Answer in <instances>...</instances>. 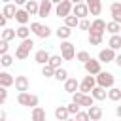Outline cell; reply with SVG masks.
I'll use <instances>...</instances> for the list:
<instances>
[{"label":"cell","mask_w":121,"mask_h":121,"mask_svg":"<svg viewBox=\"0 0 121 121\" xmlns=\"http://www.w3.org/2000/svg\"><path fill=\"white\" fill-rule=\"evenodd\" d=\"M45 110L43 108H40V106H36V108H32V121H45Z\"/></svg>","instance_id":"cb8c5ba5"},{"label":"cell","mask_w":121,"mask_h":121,"mask_svg":"<svg viewBox=\"0 0 121 121\" xmlns=\"http://www.w3.org/2000/svg\"><path fill=\"white\" fill-rule=\"evenodd\" d=\"M74 57H76L74 43H70V42H62V43H60V59H62V60H72Z\"/></svg>","instance_id":"52a82bcc"},{"label":"cell","mask_w":121,"mask_h":121,"mask_svg":"<svg viewBox=\"0 0 121 121\" xmlns=\"http://www.w3.org/2000/svg\"><path fill=\"white\" fill-rule=\"evenodd\" d=\"M66 121H74V119H70V117H68V119H66Z\"/></svg>","instance_id":"c3c4849f"},{"label":"cell","mask_w":121,"mask_h":121,"mask_svg":"<svg viewBox=\"0 0 121 121\" xmlns=\"http://www.w3.org/2000/svg\"><path fill=\"white\" fill-rule=\"evenodd\" d=\"M102 108L100 106H91V108H87V117H89V121H100V117H102Z\"/></svg>","instance_id":"2e32d148"},{"label":"cell","mask_w":121,"mask_h":121,"mask_svg":"<svg viewBox=\"0 0 121 121\" xmlns=\"http://www.w3.org/2000/svg\"><path fill=\"white\" fill-rule=\"evenodd\" d=\"M76 59H78L79 62H83V64H85V62L91 59V55H89L87 51H79V53H76Z\"/></svg>","instance_id":"74e56055"},{"label":"cell","mask_w":121,"mask_h":121,"mask_svg":"<svg viewBox=\"0 0 121 121\" xmlns=\"http://www.w3.org/2000/svg\"><path fill=\"white\" fill-rule=\"evenodd\" d=\"M108 49H112V51H117V49H121V36L119 34H115V36H112L110 40H108Z\"/></svg>","instance_id":"484cf974"},{"label":"cell","mask_w":121,"mask_h":121,"mask_svg":"<svg viewBox=\"0 0 121 121\" xmlns=\"http://www.w3.org/2000/svg\"><path fill=\"white\" fill-rule=\"evenodd\" d=\"M78 85H79V81H78L76 78H68V79L64 81V91L70 93V95H74V93L78 91Z\"/></svg>","instance_id":"d6986e66"},{"label":"cell","mask_w":121,"mask_h":121,"mask_svg":"<svg viewBox=\"0 0 121 121\" xmlns=\"http://www.w3.org/2000/svg\"><path fill=\"white\" fill-rule=\"evenodd\" d=\"M60 62H62V59H60V55H49V60H47V66H51L53 70H57V68H60Z\"/></svg>","instance_id":"83f0119b"},{"label":"cell","mask_w":121,"mask_h":121,"mask_svg":"<svg viewBox=\"0 0 121 121\" xmlns=\"http://www.w3.org/2000/svg\"><path fill=\"white\" fill-rule=\"evenodd\" d=\"M72 6H74V4H72L70 0H60V2L55 6V13L64 19V17H68V15L72 13Z\"/></svg>","instance_id":"277c9868"},{"label":"cell","mask_w":121,"mask_h":121,"mask_svg":"<svg viewBox=\"0 0 121 121\" xmlns=\"http://www.w3.org/2000/svg\"><path fill=\"white\" fill-rule=\"evenodd\" d=\"M104 30H106V21L102 19H95L89 26V34H98V36H104Z\"/></svg>","instance_id":"7c38bea8"},{"label":"cell","mask_w":121,"mask_h":121,"mask_svg":"<svg viewBox=\"0 0 121 121\" xmlns=\"http://www.w3.org/2000/svg\"><path fill=\"white\" fill-rule=\"evenodd\" d=\"M110 11H112V23L121 25V2H113L110 6Z\"/></svg>","instance_id":"5bb4252c"},{"label":"cell","mask_w":121,"mask_h":121,"mask_svg":"<svg viewBox=\"0 0 121 121\" xmlns=\"http://www.w3.org/2000/svg\"><path fill=\"white\" fill-rule=\"evenodd\" d=\"M6 23H8V21L4 19V15H2V11H0V26H2V28H6Z\"/></svg>","instance_id":"bcb514c9"},{"label":"cell","mask_w":121,"mask_h":121,"mask_svg":"<svg viewBox=\"0 0 121 121\" xmlns=\"http://www.w3.org/2000/svg\"><path fill=\"white\" fill-rule=\"evenodd\" d=\"M78 23H79V21H78L74 15L64 17V26H66V28H70V30H72V28H76V26H78Z\"/></svg>","instance_id":"d6a6232c"},{"label":"cell","mask_w":121,"mask_h":121,"mask_svg":"<svg viewBox=\"0 0 121 121\" xmlns=\"http://www.w3.org/2000/svg\"><path fill=\"white\" fill-rule=\"evenodd\" d=\"M78 26H79L81 30H89V26H91V23H89L87 19H81V21L78 23Z\"/></svg>","instance_id":"7bdbcfd3"},{"label":"cell","mask_w":121,"mask_h":121,"mask_svg":"<svg viewBox=\"0 0 121 121\" xmlns=\"http://www.w3.org/2000/svg\"><path fill=\"white\" fill-rule=\"evenodd\" d=\"M89 96H91L93 100H104V98H106V89H102V87H93Z\"/></svg>","instance_id":"7402d4cb"},{"label":"cell","mask_w":121,"mask_h":121,"mask_svg":"<svg viewBox=\"0 0 121 121\" xmlns=\"http://www.w3.org/2000/svg\"><path fill=\"white\" fill-rule=\"evenodd\" d=\"M28 55H30V53H28L25 47H21V45L15 49V57H17L19 60H25V59H28Z\"/></svg>","instance_id":"e575fe53"},{"label":"cell","mask_w":121,"mask_h":121,"mask_svg":"<svg viewBox=\"0 0 121 121\" xmlns=\"http://www.w3.org/2000/svg\"><path fill=\"white\" fill-rule=\"evenodd\" d=\"M53 78H55L57 81H62V83H64V81L68 79V72H66V70H64V68L60 66V68H57V70H55V74H53Z\"/></svg>","instance_id":"4dcf8cb0"},{"label":"cell","mask_w":121,"mask_h":121,"mask_svg":"<svg viewBox=\"0 0 121 121\" xmlns=\"http://www.w3.org/2000/svg\"><path fill=\"white\" fill-rule=\"evenodd\" d=\"M72 102L78 104V106H87V108L95 106V100H93L89 95H83V93H78V91L72 95Z\"/></svg>","instance_id":"5b68a950"},{"label":"cell","mask_w":121,"mask_h":121,"mask_svg":"<svg viewBox=\"0 0 121 121\" xmlns=\"http://www.w3.org/2000/svg\"><path fill=\"white\" fill-rule=\"evenodd\" d=\"M66 112H68V115H76V113L79 112V106L72 102V104H68V106H66Z\"/></svg>","instance_id":"ab89813d"},{"label":"cell","mask_w":121,"mask_h":121,"mask_svg":"<svg viewBox=\"0 0 121 121\" xmlns=\"http://www.w3.org/2000/svg\"><path fill=\"white\" fill-rule=\"evenodd\" d=\"M83 66H85V72H87L89 76H93V78H95L96 74H100V72H102V68H100V62H98L96 59H93V57H91V59H89V60H87Z\"/></svg>","instance_id":"ba28073f"},{"label":"cell","mask_w":121,"mask_h":121,"mask_svg":"<svg viewBox=\"0 0 121 121\" xmlns=\"http://www.w3.org/2000/svg\"><path fill=\"white\" fill-rule=\"evenodd\" d=\"M6 98H8V91H6L4 87H0V106L6 102Z\"/></svg>","instance_id":"f6af8a7d"},{"label":"cell","mask_w":121,"mask_h":121,"mask_svg":"<svg viewBox=\"0 0 121 121\" xmlns=\"http://www.w3.org/2000/svg\"><path fill=\"white\" fill-rule=\"evenodd\" d=\"M55 117L59 119V121H66L70 115H68V112H66V106H59V108H55Z\"/></svg>","instance_id":"f1b7e54d"},{"label":"cell","mask_w":121,"mask_h":121,"mask_svg":"<svg viewBox=\"0 0 121 121\" xmlns=\"http://www.w3.org/2000/svg\"><path fill=\"white\" fill-rule=\"evenodd\" d=\"M34 60H36L38 64L45 66V64H47V60H49V53H47L45 49H40V51H36V55H34Z\"/></svg>","instance_id":"44dd1931"},{"label":"cell","mask_w":121,"mask_h":121,"mask_svg":"<svg viewBox=\"0 0 121 121\" xmlns=\"http://www.w3.org/2000/svg\"><path fill=\"white\" fill-rule=\"evenodd\" d=\"M53 74H55V70H53L51 66L45 64V66L42 68V76H43V78H53Z\"/></svg>","instance_id":"f35d334b"},{"label":"cell","mask_w":121,"mask_h":121,"mask_svg":"<svg viewBox=\"0 0 121 121\" xmlns=\"http://www.w3.org/2000/svg\"><path fill=\"white\" fill-rule=\"evenodd\" d=\"M93 87H96V83H95V78H93V76H85V78H83V81H81V83L78 85V89H79L78 93H83V95H89Z\"/></svg>","instance_id":"30bf717a"},{"label":"cell","mask_w":121,"mask_h":121,"mask_svg":"<svg viewBox=\"0 0 121 121\" xmlns=\"http://www.w3.org/2000/svg\"><path fill=\"white\" fill-rule=\"evenodd\" d=\"M70 15H74L78 21H81V19H87L89 11H87V6H85V2H76V4L72 6V13H70Z\"/></svg>","instance_id":"8992f818"},{"label":"cell","mask_w":121,"mask_h":121,"mask_svg":"<svg viewBox=\"0 0 121 121\" xmlns=\"http://www.w3.org/2000/svg\"><path fill=\"white\" fill-rule=\"evenodd\" d=\"M0 121H6V112L0 110Z\"/></svg>","instance_id":"7dc6e473"},{"label":"cell","mask_w":121,"mask_h":121,"mask_svg":"<svg viewBox=\"0 0 121 121\" xmlns=\"http://www.w3.org/2000/svg\"><path fill=\"white\" fill-rule=\"evenodd\" d=\"M28 30H30L32 34H36L38 38H43V40L51 36V28H49L47 25L38 23V21H36V23H30V28H28Z\"/></svg>","instance_id":"7a4b0ae2"},{"label":"cell","mask_w":121,"mask_h":121,"mask_svg":"<svg viewBox=\"0 0 121 121\" xmlns=\"http://www.w3.org/2000/svg\"><path fill=\"white\" fill-rule=\"evenodd\" d=\"M15 38H21V42L26 40V38H30V30H28V26H19V28H15Z\"/></svg>","instance_id":"4316f807"},{"label":"cell","mask_w":121,"mask_h":121,"mask_svg":"<svg viewBox=\"0 0 121 121\" xmlns=\"http://www.w3.org/2000/svg\"><path fill=\"white\" fill-rule=\"evenodd\" d=\"M113 59H115V51H112V49H100V53H98V62H113Z\"/></svg>","instance_id":"9a60e30c"},{"label":"cell","mask_w":121,"mask_h":121,"mask_svg":"<svg viewBox=\"0 0 121 121\" xmlns=\"http://www.w3.org/2000/svg\"><path fill=\"white\" fill-rule=\"evenodd\" d=\"M106 30L112 34V36H115V34H119V30H121V25H117V23H106Z\"/></svg>","instance_id":"836d02e7"},{"label":"cell","mask_w":121,"mask_h":121,"mask_svg":"<svg viewBox=\"0 0 121 121\" xmlns=\"http://www.w3.org/2000/svg\"><path fill=\"white\" fill-rule=\"evenodd\" d=\"M106 96H108L110 100H113V102H117V100L121 98V89H117V87H112L110 91H106Z\"/></svg>","instance_id":"1f68e13d"},{"label":"cell","mask_w":121,"mask_h":121,"mask_svg":"<svg viewBox=\"0 0 121 121\" xmlns=\"http://www.w3.org/2000/svg\"><path fill=\"white\" fill-rule=\"evenodd\" d=\"M11 40H15V28H4L2 30V42H11Z\"/></svg>","instance_id":"f546056e"},{"label":"cell","mask_w":121,"mask_h":121,"mask_svg":"<svg viewBox=\"0 0 121 121\" xmlns=\"http://www.w3.org/2000/svg\"><path fill=\"white\" fill-rule=\"evenodd\" d=\"M8 49H9V45L0 40V57H2V55H8Z\"/></svg>","instance_id":"ee69618b"},{"label":"cell","mask_w":121,"mask_h":121,"mask_svg":"<svg viewBox=\"0 0 121 121\" xmlns=\"http://www.w3.org/2000/svg\"><path fill=\"white\" fill-rule=\"evenodd\" d=\"M23 9L28 13V17H30V15H36V13H38V2H36V0L25 2V8H23Z\"/></svg>","instance_id":"603a6c76"},{"label":"cell","mask_w":121,"mask_h":121,"mask_svg":"<svg viewBox=\"0 0 121 121\" xmlns=\"http://www.w3.org/2000/svg\"><path fill=\"white\" fill-rule=\"evenodd\" d=\"M13 85L19 93H28V87H30V81L26 76H15L13 78Z\"/></svg>","instance_id":"9c48e42d"},{"label":"cell","mask_w":121,"mask_h":121,"mask_svg":"<svg viewBox=\"0 0 121 121\" xmlns=\"http://www.w3.org/2000/svg\"><path fill=\"white\" fill-rule=\"evenodd\" d=\"M11 85H13V76H11L9 72H0V87L8 89V87H11Z\"/></svg>","instance_id":"ffe728a7"},{"label":"cell","mask_w":121,"mask_h":121,"mask_svg":"<svg viewBox=\"0 0 121 121\" xmlns=\"http://www.w3.org/2000/svg\"><path fill=\"white\" fill-rule=\"evenodd\" d=\"M11 64H13V57H11V55H2V57H0V66H6V68H8V66H11Z\"/></svg>","instance_id":"d590c367"},{"label":"cell","mask_w":121,"mask_h":121,"mask_svg":"<svg viewBox=\"0 0 121 121\" xmlns=\"http://www.w3.org/2000/svg\"><path fill=\"white\" fill-rule=\"evenodd\" d=\"M95 83L96 87H102V89H112L113 83H115V78L112 72H100L95 76Z\"/></svg>","instance_id":"6da1fadb"},{"label":"cell","mask_w":121,"mask_h":121,"mask_svg":"<svg viewBox=\"0 0 121 121\" xmlns=\"http://www.w3.org/2000/svg\"><path fill=\"white\" fill-rule=\"evenodd\" d=\"M17 102L21 106H26V108H36L38 106V96L32 95V93H19L17 95Z\"/></svg>","instance_id":"3957f363"},{"label":"cell","mask_w":121,"mask_h":121,"mask_svg":"<svg viewBox=\"0 0 121 121\" xmlns=\"http://www.w3.org/2000/svg\"><path fill=\"white\" fill-rule=\"evenodd\" d=\"M15 13H17L15 4H6V6L2 8V15H4V19H6V21H8V19H13V17H15Z\"/></svg>","instance_id":"e0dca14e"},{"label":"cell","mask_w":121,"mask_h":121,"mask_svg":"<svg viewBox=\"0 0 121 121\" xmlns=\"http://www.w3.org/2000/svg\"><path fill=\"white\" fill-rule=\"evenodd\" d=\"M51 9H53V4H51V0H42V2H38V17L40 19H45L49 13H51Z\"/></svg>","instance_id":"8fae6325"},{"label":"cell","mask_w":121,"mask_h":121,"mask_svg":"<svg viewBox=\"0 0 121 121\" xmlns=\"http://www.w3.org/2000/svg\"><path fill=\"white\" fill-rule=\"evenodd\" d=\"M21 47H25V49H26V51L30 53V49L34 47V42H32L30 38H26V40H23V42H21Z\"/></svg>","instance_id":"60d3db41"},{"label":"cell","mask_w":121,"mask_h":121,"mask_svg":"<svg viewBox=\"0 0 121 121\" xmlns=\"http://www.w3.org/2000/svg\"><path fill=\"white\" fill-rule=\"evenodd\" d=\"M85 6H87V11L91 15H100V11H102V2L100 0H87Z\"/></svg>","instance_id":"4fadbf2b"},{"label":"cell","mask_w":121,"mask_h":121,"mask_svg":"<svg viewBox=\"0 0 121 121\" xmlns=\"http://www.w3.org/2000/svg\"><path fill=\"white\" fill-rule=\"evenodd\" d=\"M55 34H57V38H59V40H64V42H66V40L70 38L72 30H70V28H66V26L62 25V26H59V28L55 30Z\"/></svg>","instance_id":"d4e9b609"},{"label":"cell","mask_w":121,"mask_h":121,"mask_svg":"<svg viewBox=\"0 0 121 121\" xmlns=\"http://www.w3.org/2000/svg\"><path fill=\"white\" fill-rule=\"evenodd\" d=\"M89 43H91V45H100V43H102V36H98V34H89Z\"/></svg>","instance_id":"8d00e7d4"},{"label":"cell","mask_w":121,"mask_h":121,"mask_svg":"<svg viewBox=\"0 0 121 121\" xmlns=\"http://www.w3.org/2000/svg\"><path fill=\"white\" fill-rule=\"evenodd\" d=\"M74 121H89V117H87V112H81V110H79V112L76 113V119H74Z\"/></svg>","instance_id":"b9f144b4"},{"label":"cell","mask_w":121,"mask_h":121,"mask_svg":"<svg viewBox=\"0 0 121 121\" xmlns=\"http://www.w3.org/2000/svg\"><path fill=\"white\" fill-rule=\"evenodd\" d=\"M13 19L19 23V26H26V23L30 21V17H28V13H26L25 9H17V13H15Z\"/></svg>","instance_id":"ac0fdd59"}]
</instances>
